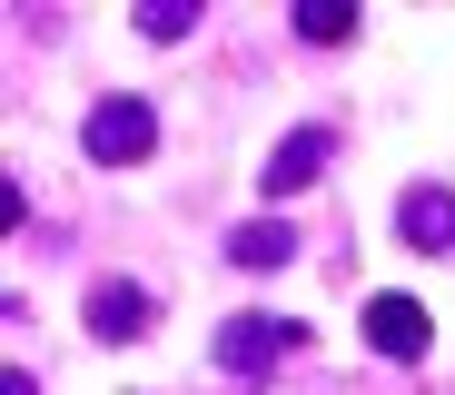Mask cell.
<instances>
[{
  "label": "cell",
  "instance_id": "1",
  "mask_svg": "<svg viewBox=\"0 0 455 395\" xmlns=\"http://www.w3.org/2000/svg\"><path fill=\"white\" fill-rule=\"evenodd\" d=\"M80 148L100 158V169H139V158L159 148V119H148V99H100L90 129H80Z\"/></svg>",
  "mask_w": 455,
  "mask_h": 395
},
{
  "label": "cell",
  "instance_id": "2",
  "mask_svg": "<svg viewBox=\"0 0 455 395\" xmlns=\"http://www.w3.org/2000/svg\"><path fill=\"white\" fill-rule=\"evenodd\" d=\"M297 346H307L297 316H228V327H218V366H228V375H267V366L297 356Z\"/></svg>",
  "mask_w": 455,
  "mask_h": 395
},
{
  "label": "cell",
  "instance_id": "3",
  "mask_svg": "<svg viewBox=\"0 0 455 395\" xmlns=\"http://www.w3.org/2000/svg\"><path fill=\"white\" fill-rule=\"evenodd\" d=\"M366 346H376V356H426L435 327H426L416 296H366Z\"/></svg>",
  "mask_w": 455,
  "mask_h": 395
},
{
  "label": "cell",
  "instance_id": "4",
  "mask_svg": "<svg viewBox=\"0 0 455 395\" xmlns=\"http://www.w3.org/2000/svg\"><path fill=\"white\" fill-rule=\"evenodd\" d=\"M327 158H337V129H327V119H307V129H297V138L267 158V198H297V188L327 169Z\"/></svg>",
  "mask_w": 455,
  "mask_h": 395
},
{
  "label": "cell",
  "instance_id": "5",
  "mask_svg": "<svg viewBox=\"0 0 455 395\" xmlns=\"http://www.w3.org/2000/svg\"><path fill=\"white\" fill-rule=\"evenodd\" d=\"M228 257H238V267H287L297 257V227L287 217H248L238 237H228Z\"/></svg>",
  "mask_w": 455,
  "mask_h": 395
},
{
  "label": "cell",
  "instance_id": "6",
  "mask_svg": "<svg viewBox=\"0 0 455 395\" xmlns=\"http://www.w3.org/2000/svg\"><path fill=\"white\" fill-rule=\"evenodd\" d=\"M139 327H148V296H139V287H90V336L119 346V336H139Z\"/></svg>",
  "mask_w": 455,
  "mask_h": 395
},
{
  "label": "cell",
  "instance_id": "7",
  "mask_svg": "<svg viewBox=\"0 0 455 395\" xmlns=\"http://www.w3.org/2000/svg\"><path fill=\"white\" fill-rule=\"evenodd\" d=\"M396 227H406V248H455V208H445V188H416V198L396 208Z\"/></svg>",
  "mask_w": 455,
  "mask_h": 395
},
{
  "label": "cell",
  "instance_id": "8",
  "mask_svg": "<svg viewBox=\"0 0 455 395\" xmlns=\"http://www.w3.org/2000/svg\"><path fill=\"white\" fill-rule=\"evenodd\" d=\"M297 40H356V11H337V0H307V11H297Z\"/></svg>",
  "mask_w": 455,
  "mask_h": 395
},
{
  "label": "cell",
  "instance_id": "9",
  "mask_svg": "<svg viewBox=\"0 0 455 395\" xmlns=\"http://www.w3.org/2000/svg\"><path fill=\"white\" fill-rule=\"evenodd\" d=\"M139 30H148V40H179V30H198V11H179V0H159V11H139Z\"/></svg>",
  "mask_w": 455,
  "mask_h": 395
},
{
  "label": "cell",
  "instance_id": "10",
  "mask_svg": "<svg viewBox=\"0 0 455 395\" xmlns=\"http://www.w3.org/2000/svg\"><path fill=\"white\" fill-rule=\"evenodd\" d=\"M0 395H40V385H30V375H11V385H0Z\"/></svg>",
  "mask_w": 455,
  "mask_h": 395
}]
</instances>
